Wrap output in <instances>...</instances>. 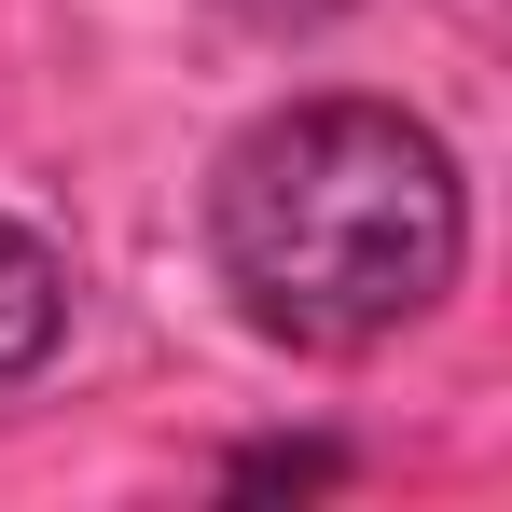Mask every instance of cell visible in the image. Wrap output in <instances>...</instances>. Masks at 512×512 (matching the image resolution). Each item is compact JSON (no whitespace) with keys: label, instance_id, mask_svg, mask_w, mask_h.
I'll list each match as a JSON object with an SVG mask.
<instances>
[{"label":"cell","instance_id":"obj_1","mask_svg":"<svg viewBox=\"0 0 512 512\" xmlns=\"http://www.w3.org/2000/svg\"><path fill=\"white\" fill-rule=\"evenodd\" d=\"M194 236H208L236 333L291 346V360H374L471 277V167L402 97L305 84L263 97L208 153Z\"/></svg>","mask_w":512,"mask_h":512},{"label":"cell","instance_id":"obj_2","mask_svg":"<svg viewBox=\"0 0 512 512\" xmlns=\"http://www.w3.org/2000/svg\"><path fill=\"white\" fill-rule=\"evenodd\" d=\"M70 319H84L70 250H56L28 208H0V402H14V388H42V374L70 360Z\"/></svg>","mask_w":512,"mask_h":512},{"label":"cell","instance_id":"obj_3","mask_svg":"<svg viewBox=\"0 0 512 512\" xmlns=\"http://www.w3.org/2000/svg\"><path fill=\"white\" fill-rule=\"evenodd\" d=\"M333 485H360V443H333V429L222 443V499H333Z\"/></svg>","mask_w":512,"mask_h":512},{"label":"cell","instance_id":"obj_4","mask_svg":"<svg viewBox=\"0 0 512 512\" xmlns=\"http://www.w3.org/2000/svg\"><path fill=\"white\" fill-rule=\"evenodd\" d=\"M222 28H250V42H319V28H346L360 0H208Z\"/></svg>","mask_w":512,"mask_h":512}]
</instances>
